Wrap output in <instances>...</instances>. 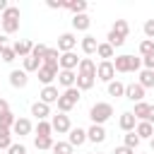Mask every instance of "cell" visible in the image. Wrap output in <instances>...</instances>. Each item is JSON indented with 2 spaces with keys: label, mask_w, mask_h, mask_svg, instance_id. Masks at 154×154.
<instances>
[{
  "label": "cell",
  "mask_w": 154,
  "mask_h": 154,
  "mask_svg": "<svg viewBox=\"0 0 154 154\" xmlns=\"http://www.w3.org/2000/svg\"><path fill=\"white\" fill-rule=\"evenodd\" d=\"M108 94H111V96H125V84L118 82V79H113V82L108 84Z\"/></svg>",
  "instance_id": "obj_34"
},
{
  "label": "cell",
  "mask_w": 154,
  "mask_h": 154,
  "mask_svg": "<svg viewBox=\"0 0 154 154\" xmlns=\"http://www.w3.org/2000/svg\"><path fill=\"white\" fill-rule=\"evenodd\" d=\"M111 116H113V106L106 103V101H99V103H94V106L89 108V118H91L94 125H103Z\"/></svg>",
  "instance_id": "obj_2"
},
{
  "label": "cell",
  "mask_w": 154,
  "mask_h": 154,
  "mask_svg": "<svg viewBox=\"0 0 154 154\" xmlns=\"http://www.w3.org/2000/svg\"><path fill=\"white\" fill-rule=\"evenodd\" d=\"M65 7H67L72 14H84V12H87V2H84V0H70V2H65Z\"/></svg>",
  "instance_id": "obj_30"
},
{
  "label": "cell",
  "mask_w": 154,
  "mask_h": 154,
  "mask_svg": "<svg viewBox=\"0 0 154 154\" xmlns=\"http://www.w3.org/2000/svg\"><path fill=\"white\" fill-rule=\"evenodd\" d=\"M135 132H137L140 140H152V137H154V128H152V123H147V120H140L137 128H135Z\"/></svg>",
  "instance_id": "obj_18"
},
{
  "label": "cell",
  "mask_w": 154,
  "mask_h": 154,
  "mask_svg": "<svg viewBox=\"0 0 154 154\" xmlns=\"http://www.w3.org/2000/svg\"><path fill=\"white\" fill-rule=\"evenodd\" d=\"M58 84L65 87V89H72V87L77 84V75H75V70H60V72H58Z\"/></svg>",
  "instance_id": "obj_8"
},
{
  "label": "cell",
  "mask_w": 154,
  "mask_h": 154,
  "mask_svg": "<svg viewBox=\"0 0 154 154\" xmlns=\"http://www.w3.org/2000/svg\"><path fill=\"white\" fill-rule=\"evenodd\" d=\"M137 84H142L144 89H152V87H154V70H142Z\"/></svg>",
  "instance_id": "obj_28"
},
{
  "label": "cell",
  "mask_w": 154,
  "mask_h": 154,
  "mask_svg": "<svg viewBox=\"0 0 154 154\" xmlns=\"http://www.w3.org/2000/svg\"><path fill=\"white\" fill-rule=\"evenodd\" d=\"M149 144H152V152H154V137H152V140H149Z\"/></svg>",
  "instance_id": "obj_53"
},
{
  "label": "cell",
  "mask_w": 154,
  "mask_h": 154,
  "mask_svg": "<svg viewBox=\"0 0 154 154\" xmlns=\"http://www.w3.org/2000/svg\"><path fill=\"white\" fill-rule=\"evenodd\" d=\"M140 67H142V58H135V55H132V60H130V72H137Z\"/></svg>",
  "instance_id": "obj_45"
},
{
  "label": "cell",
  "mask_w": 154,
  "mask_h": 154,
  "mask_svg": "<svg viewBox=\"0 0 154 154\" xmlns=\"http://www.w3.org/2000/svg\"><path fill=\"white\" fill-rule=\"evenodd\" d=\"M14 58H17V53H14V48H12V46H7V48H2V51H0V60H2V63H12Z\"/></svg>",
  "instance_id": "obj_40"
},
{
  "label": "cell",
  "mask_w": 154,
  "mask_h": 154,
  "mask_svg": "<svg viewBox=\"0 0 154 154\" xmlns=\"http://www.w3.org/2000/svg\"><path fill=\"white\" fill-rule=\"evenodd\" d=\"M96 154H99V152H96Z\"/></svg>",
  "instance_id": "obj_55"
},
{
  "label": "cell",
  "mask_w": 154,
  "mask_h": 154,
  "mask_svg": "<svg viewBox=\"0 0 154 154\" xmlns=\"http://www.w3.org/2000/svg\"><path fill=\"white\" fill-rule=\"evenodd\" d=\"M0 26H2V14H0Z\"/></svg>",
  "instance_id": "obj_54"
},
{
  "label": "cell",
  "mask_w": 154,
  "mask_h": 154,
  "mask_svg": "<svg viewBox=\"0 0 154 154\" xmlns=\"http://www.w3.org/2000/svg\"><path fill=\"white\" fill-rule=\"evenodd\" d=\"M7 111H10V103H7L5 99H0V116H2V113H7Z\"/></svg>",
  "instance_id": "obj_49"
},
{
  "label": "cell",
  "mask_w": 154,
  "mask_h": 154,
  "mask_svg": "<svg viewBox=\"0 0 154 154\" xmlns=\"http://www.w3.org/2000/svg\"><path fill=\"white\" fill-rule=\"evenodd\" d=\"M26 82H29V75H26L24 70H12V72H10V84H12L14 89H24Z\"/></svg>",
  "instance_id": "obj_11"
},
{
  "label": "cell",
  "mask_w": 154,
  "mask_h": 154,
  "mask_svg": "<svg viewBox=\"0 0 154 154\" xmlns=\"http://www.w3.org/2000/svg\"><path fill=\"white\" fill-rule=\"evenodd\" d=\"M14 135H19V137H24V135H29L31 132V120L29 118H17V123H14Z\"/></svg>",
  "instance_id": "obj_20"
},
{
  "label": "cell",
  "mask_w": 154,
  "mask_h": 154,
  "mask_svg": "<svg viewBox=\"0 0 154 154\" xmlns=\"http://www.w3.org/2000/svg\"><path fill=\"white\" fill-rule=\"evenodd\" d=\"M113 53H116V48H113L108 41L99 43V48H96V55H99V58H103V60H111V58H113Z\"/></svg>",
  "instance_id": "obj_25"
},
{
  "label": "cell",
  "mask_w": 154,
  "mask_h": 154,
  "mask_svg": "<svg viewBox=\"0 0 154 154\" xmlns=\"http://www.w3.org/2000/svg\"><path fill=\"white\" fill-rule=\"evenodd\" d=\"M113 77H116V67H113V63H111V60H101V63L96 65V79L111 84Z\"/></svg>",
  "instance_id": "obj_3"
},
{
  "label": "cell",
  "mask_w": 154,
  "mask_h": 154,
  "mask_svg": "<svg viewBox=\"0 0 154 154\" xmlns=\"http://www.w3.org/2000/svg\"><path fill=\"white\" fill-rule=\"evenodd\" d=\"M7 48V36H0V51Z\"/></svg>",
  "instance_id": "obj_51"
},
{
  "label": "cell",
  "mask_w": 154,
  "mask_h": 154,
  "mask_svg": "<svg viewBox=\"0 0 154 154\" xmlns=\"http://www.w3.org/2000/svg\"><path fill=\"white\" fill-rule=\"evenodd\" d=\"M77 75H91V77H96V63L91 58H82L79 65H77Z\"/></svg>",
  "instance_id": "obj_15"
},
{
  "label": "cell",
  "mask_w": 154,
  "mask_h": 154,
  "mask_svg": "<svg viewBox=\"0 0 154 154\" xmlns=\"http://www.w3.org/2000/svg\"><path fill=\"white\" fill-rule=\"evenodd\" d=\"M94 82H96V77H91V75H77V89L79 91H87V89H91L94 87Z\"/></svg>",
  "instance_id": "obj_23"
},
{
  "label": "cell",
  "mask_w": 154,
  "mask_h": 154,
  "mask_svg": "<svg viewBox=\"0 0 154 154\" xmlns=\"http://www.w3.org/2000/svg\"><path fill=\"white\" fill-rule=\"evenodd\" d=\"M140 53H142V58L154 55V41H152V38H144V41L140 43Z\"/></svg>",
  "instance_id": "obj_38"
},
{
  "label": "cell",
  "mask_w": 154,
  "mask_h": 154,
  "mask_svg": "<svg viewBox=\"0 0 154 154\" xmlns=\"http://www.w3.org/2000/svg\"><path fill=\"white\" fill-rule=\"evenodd\" d=\"M106 38H108V43H111L113 48H118V46H123V43H125V36H120V34H116V31H108V36H106Z\"/></svg>",
  "instance_id": "obj_39"
},
{
  "label": "cell",
  "mask_w": 154,
  "mask_h": 154,
  "mask_svg": "<svg viewBox=\"0 0 154 154\" xmlns=\"http://www.w3.org/2000/svg\"><path fill=\"white\" fill-rule=\"evenodd\" d=\"M125 96H128L130 101L140 103V101L144 99V87H142V84H137V82H132V84H125Z\"/></svg>",
  "instance_id": "obj_7"
},
{
  "label": "cell",
  "mask_w": 154,
  "mask_h": 154,
  "mask_svg": "<svg viewBox=\"0 0 154 154\" xmlns=\"http://www.w3.org/2000/svg\"><path fill=\"white\" fill-rule=\"evenodd\" d=\"M149 106H152V103H144V101L135 103V111H132V116H135L137 120H147V118H149Z\"/></svg>",
  "instance_id": "obj_27"
},
{
  "label": "cell",
  "mask_w": 154,
  "mask_h": 154,
  "mask_svg": "<svg viewBox=\"0 0 154 154\" xmlns=\"http://www.w3.org/2000/svg\"><path fill=\"white\" fill-rule=\"evenodd\" d=\"M51 125H53V132H58V135H65V132L72 130V125H70V116H67V113H55L53 120H51Z\"/></svg>",
  "instance_id": "obj_4"
},
{
  "label": "cell",
  "mask_w": 154,
  "mask_h": 154,
  "mask_svg": "<svg viewBox=\"0 0 154 154\" xmlns=\"http://www.w3.org/2000/svg\"><path fill=\"white\" fill-rule=\"evenodd\" d=\"M7 7H10V5H7V0H0V14H2Z\"/></svg>",
  "instance_id": "obj_52"
},
{
  "label": "cell",
  "mask_w": 154,
  "mask_h": 154,
  "mask_svg": "<svg viewBox=\"0 0 154 154\" xmlns=\"http://www.w3.org/2000/svg\"><path fill=\"white\" fill-rule=\"evenodd\" d=\"M113 154H135V149H130V147L120 144V147H116V149H113Z\"/></svg>",
  "instance_id": "obj_47"
},
{
  "label": "cell",
  "mask_w": 154,
  "mask_h": 154,
  "mask_svg": "<svg viewBox=\"0 0 154 154\" xmlns=\"http://www.w3.org/2000/svg\"><path fill=\"white\" fill-rule=\"evenodd\" d=\"M87 140L94 142V144H101V142L106 140V130H103V125H91V128L87 130Z\"/></svg>",
  "instance_id": "obj_13"
},
{
  "label": "cell",
  "mask_w": 154,
  "mask_h": 154,
  "mask_svg": "<svg viewBox=\"0 0 154 154\" xmlns=\"http://www.w3.org/2000/svg\"><path fill=\"white\" fill-rule=\"evenodd\" d=\"M53 137H34V147L36 149H53Z\"/></svg>",
  "instance_id": "obj_35"
},
{
  "label": "cell",
  "mask_w": 154,
  "mask_h": 154,
  "mask_svg": "<svg viewBox=\"0 0 154 154\" xmlns=\"http://www.w3.org/2000/svg\"><path fill=\"white\" fill-rule=\"evenodd\" d=\"M79 60H82V58H77L75 51H72V53H60V70H75V67L79 65Z\"/></svg>",
  "instance_id": "obj_12"
},
{
  "label": "cell",
  "mask_w": 154,
  "mask_h": 154,
  "mask_svg": "<svg viewBox=\"0 0 154 154\" xmlns=\"http://www.w3.org/2000/svg\"><path fill=\"white\" fill-rule=\"evenodd\" d=\"M58 99H60V94H58V87H43L41 89V94H38V101H43V103H58Z\"/></svg>",
  "instance_id": "obj_9"
},
{
  "label": "cell",
  "mask_w": 154,
  "mask_h": 154,
  "mask_svg": "<svg viewBox=\"0 0 154 154\" xmlns=\"http://www.w3.org/2000/svg\"><path fill=\"white\" fill-rule=\"evenodd\" d=\"M111 31H116V34H120V36H125V38H128L130 26H128V22H125V19H116V22H113V26H111Z\"/></svg>",
  "instance_id": "obj_33"
},
{
  "label": "cell",
  "mask_w": 154,
  "mask_h": 154,
  "mask_svg": "<svg viewBox=\"0 0 154 154\" xmlns=\"http://www.w3.org/2000/svg\"><path fill=\"white\" fill-rule=\"evenodd\" d=\"M118 125H120V130H125V132H135V128H137V118L132 116V111H125V113H120Z\"/></svg>",
  "instance_id": "obj_10"
},
{
  "label": "cell",
  "mask_w": 154,
  "mask_h": 154,
  "mask_svg": "<svg viewBox=\"0 0 154 154\" xmlns=\"http://www.w3.org/2000/svg\"><path fill=\"white\" fill-rule=\"evenodd\" d=\"M142 65H144V70H154V55L142 58Z\"/></svg>",
  "instance_id": "obj_46"
},
{
  "label": "cell",
  "mask_w": 154,
  "mask_h": 154,
  "mask_svg": "<svg viewBox=\"0 0 154 154\" xmlns=\"http://www.w3.org/2000/svg\"><path fill=\"white\" fill-rule=\"evenodd\" d=\"M75 46H77V36L75 34H60L58 36V51L60 53H72L75 51Z\"/></svg>",
  "instance_id": "obj_5"
},
{
  "label": "cell",
  "mask_w": 154,
  "mask_h": 154,
  "mask_svg": "<svg viewBox=\"0 0 154 154\" xmlns=\"http://www.w3.org/2000/svg\"><path fill=\"white\" fill-rule=\"evenodd\" d=\"M46 53H48V46H46V43H34V48H31V55H34V58H38V60L43 63Z\"/></svg>",
  "instance_id": "obj_36"
},
{
  "label": "cell",
  "mask_w": 154,
  "mask_h": 154,
  "mask_svg": "<svg viewBox=\"0 0 154 154\" xmlns=\"http://www.w3.org/2000/svg\"><path fill=\"white\" fill-rule=\"evenodd\" d=\"M142 29H144V36H147V38H152V41H154V19H147V22H144V26H142Z\"/></svg>",
  "instance_id": "obj_43"
},
{
  "label": "cell",
  "mask_w": 154,
  "mask_h": 154,
  "mask_svg": "<svg viewBox=\"0 0 154 154\" xmlns=\"http://www.w3.org/2000/svg\"><path fill=\"white\" fill-rule=\"evenodd\" d=\"M31 116H36L38 120H46L51 116V106L43 101H36V103H31Z\"/></svg>",
  "instance_id": "obj_17"
},
{
  "label": "cell",
  "mask_w": 154,
  "mask_h": 154,
  "mask_svg": "<svg viewBox=\"0 0 154 154\" xmlns=\"http://www.w3.org/2000/svg\"><path fill=\"white\" fill-rule=\"evenodd\" d=\"M7 154H26V147H24V144H12V147L7 149Z\"/></svg>",
  "instance_id": "obj_44"
},
{
  "label": "cell",
  "mask_w": 154,
  "mask_h": 154,
  "mask_svg": "<svg viewBox=\"0 0 154 154\" xmlns=\"http://www.w3.org/2000/svg\"><path fill=\"white\" fill-rule=\"evenodd\" d=\"M41 65H43V63H41L38 58H34V55L24 58V72H26V75H29V72H38V70H41Z\"/></svg>",
  "instance_id": "obj_31"
},
{
  "label": "cell",
  "mask_w": 154,
  "mask_h": 154,
  "mask_svg": "<svg viewBox=\"0 0 154 154\" xmlns=\"http://www.w3.org/2000/svg\"><path fill=\"white\" fill-rule=\"evenodd\" d=\"M79 89L77 87H72V89H65L63 94H60V99H58V111L60 113H70L77 103H79Z\"/></svg>",
  "instance_id": "obj_1"
},
{
  "label": "cell",
  "mask_w": 154,
  "mask_h": 154,
  "mask_svg": "<svg viewBox=\"0 0 154 154\" xmlns=\"http://www.w3.org/2000/svg\"><path fill=\"white\" fill-rule=\"evenodd\" d=\"M67 142H70L72 147H82V144L87 142V130H82V128H72L70 135H67Z\"/></svg>",
  "instance_id": "obj_14"
},
{
  "label": "cell",
  "mask_w": 154,
  "mask_h": 154,
  "mask_svg": "<svg viewBox=\"0 0 154 154\" xmlns=\"http://www.w3.org/2000/svg\"><path fill=\"white\" fill-rule=\"evenodd\" d=\"M53 152L55 154H72V144L70 142H55L53 144Z\"/></svg>",
  "instance_id": "obj_42"
},
{
  "label": "cell",
  "mask_w": 154,
  "mask_h": 154,
  "mask_svg": "<svg viewBox=\"0 0 154 154\" xmlns=\"http://www.w3.org/2000/svg\"><path fill=\"white\" fill-rule=\"evenodd\" d=\"M123 144H125V147H130V149H137V144H140V137H137V132H125V137H123Z\"/></svg>",
  "instance_id": "obj_37"
},
{
  "label": "cell",
  "mask_w": 154,
  "mask_h": 154,
  "mask_svg": "<svg viewBox=\"0 0 154 154\" xmlns=\"http://www.w3.org/2000/svg\"><path fill=\"white\" fill-rule=\"evenodd\" d=\"M12 48H14V53H17L19 58H29V55H31V48H34V43H31V41H26V38H22V41H17Z\"/></svg>",
  "instance_id": "obj_19"
},
{
  "label": "cell",
  "mask_w": 154,
  "mask_h": 154,
  "mask_svg": "<svg viewBox=\"0 0 154 154\" xmlns=\"http://www.w3.org/2000/svg\"><path fill=\"white\" fill-rule=\"evenodd\" d=\"M14 123H17V118H14L12 111H7V113L0 116V125H5V128H14Z\"/></svg>",
  "instance_id": "obj_41"
},
{
  "label": "cell",
  "mask_w": 154,
  "mask_h": 154,
  "mask_svg": "<svg viewBox=\"0 0 154 154\" xmlns=\"http://www.w3.org/2000/svg\"><path fill=\"white\" fill-rule=\"evenodd\" d=\"M14 142H12V132H10V128H5V125H0V149H10Z\"/></svg>",
  "instance_id": "obj_29"
},
{
  "label": "cell",
  "mask_w": 154,
  "mask_h": 154,
  "mask_svg": "<svg viewBox=\"0 0 154 154\" xmlns=\"http://www.w3.org/2000/svg\"><path fill=\"white\" fill-rule=\"evenodd\" d=\"M147 123H154V103L149 106V118H147Z\"/></svg>",
  "instance_id": "obj_50"
},
{
  "label": "cell",
  "mask_w": 154,
  "mask_h": 154,
  "mask_svg": "<svg viewBox=\"0 0 154 154\" xmlns=\"http://www.w3.org/2000/svg\"><path fill=\"white\" fill-rule=\"evenodd\" d=\"M46 5H48L51 10H60V7H65V2H60V0H48Z\"/></svg>",
  "instance_id": "obj_48"
},
{
  "label": "cell",
  "mask_w": 154,
  "mask_h": 154,
  "mask_svg": "<svg viewBox=\"0 0 154 154\" xmlns=\"http://www.w3.org/2000/svg\"><path fill=\"white\" fill-rule=\"evenodd\" d=\"M19 29V17H2V31L5 34H14Z\"/></svg>",
  "instance_id": "obj_24"
},
{
  "label": "cell",
  "mask_w": 154,
  "mask_h": 154,
  "mask_svg": "<svg viewBox=\"0 0 154 154\" xmlns=\"http://www.w3.org/2000/svg\"><path fill=\"white\" fill-rule=\"evenodd\" d=\"M91 26V19H89V14L84 12V14H75L72 17V29L75 31H87Z\"/></svg>",
  "instance_id": "obj_16"
},
{
  "label": "cell",
  "mask_w": 154,
  "mask_h": 154,
  "mask_svg": "<svg viewBox=\"0 0 154 154\" xmlns=\"http://www.w3.org/2000/svg\"><path fill=\"white\" fill-rule=\"evenodd\" d=\"M96 48H99V41H96V36L87 34V36L82 38V51H84L87 55H91V53H96Z\"/></svg>",
  "instance_id": "obj_21"
},
{
  "label": "cell",
  "mask_w": 154,
  "mask_h": 154,
  "mask_svg": "<svg viewBox=\"0 0 154 154\" xmlns=\"http://www.w3.org/2000/svg\"><path fill=\"white\" fill-rule=\"evenodd\" d=\"M130 60H132V55H118L113 63L116 72H130Z\"/></svg>",
  "instance_id": "obj_26"
},
{
  "label": "cell",
  "mask_w": 154,
  "mask_h": 154,
  "mask_svg": "<svg viewBox=\"0 0 154 154\" xmlns=\"http://www.w3.org/2000/svg\"><path fill=\"white\" fill-rule=\"evenodd\" d=\"M58 67H48V65H41V70H38V82L43 84V87H51L53 84V79H58Z\"/></svg>",
  "instance_id": "obj_6"
},
{
  "label": "cell",
  "mask_w": 154,
  "mask_h": 154,
  "mask_svg": "<svg viewBox=\"0 0 154 154\" xmlns=\"http://www.w3.org/2000/svg\"><path fill=\"white\" fill-rule=\"evenodd\" d=\"M36 137H53V125L48 120H38L36 125Z\"/></svg>",
  "instance_id": "obj_32"
},
{
  "label": "cell",
  "mask_w": 154,
  "mask_h": 154,
  "mask_svg": "<svg viewBox=\"0 0 154 154\" xmlns=\"http://www.w3.org/2000/svg\"><path fill=\"white\" fill-rule=\"evenodd\" d=\"M43 65L48 67H60V51L58 48H48L46 58H43Z\"/></svg>",
  "instance_id": "obj_22"
}]
</instances>
